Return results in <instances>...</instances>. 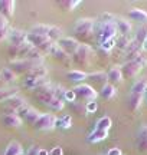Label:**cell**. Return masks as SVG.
<instances>
[{
  "instance_id": "cell-41",
  "label": "cell",
  "mask_w": 147,
  "mask_h": 155,
  "mask_svg": "<svg viewBox=\"0 0 147 155\" xmlns=\"http://www.w3.org/2000/svg\"><path fill=\"white\" fill-rule=\"evenodd\" d=\"M53 92H55V98L61 101H65V92L67 89L61 86V85H53Z\"/></svg>"
},
{
  "instance_id": "cell-52",
  "label": "cell",
  "mask_w": 147,
  "mask_h": 155,
  "mask_svg": "<svg viewBox=\"0 0 147 155\" xmlns=\"http://www.w3.org/2000/svg\"><path fill=\"white\" fill-rule=\"evenodd\" d=\"M146 45H147V40H146Z\"/></svg>"
},
{
  "instance_id": "cell-25",
  "label": "cell",
  "mask_w": 147,
  "mask_h": 155,
  "mask_svg": "<svg viewBox=\"0 0 147 155\" xmlns=\"http://www.w3.org/2000/svg\"><path fill=\"white\" fill-rule=\"evenodd\" d=\"M136 147L138 151L147 152V127H143V129L138 132L136 139Z\"/></svg>"
},
{
  "instance_id": "cell-29",
  "label": "cell",
  "mask_w": 147,
  "mask_h": 155,
  "mask_svg": "<svg viewBox=\"0 0 147 155\" xmlns=\"http://www.w3.org/2000/svg\"><path fill=\"white\" fill-rule=\"evenodd\" d=\"M79 3H81L79 0H62V2H56V6L63 12H72L77 9Z\"/></svg>"
},
{
  "instance_id": "cell-43",
  "label": "cell",
  "mask_w": 147,
  "mask_h": 155,
  "mask_svg": "<svg viewBox=\"0 0 147 155\" xmlns=\"http://www.w3.org/2000/svg\"><path fill=\"white\" fill-rule=\"evenodd\" d=\"M85 106H87V112H88V114H94V112H97V109H98L97 101L88 102V104H85Z\"/></svg>"
},
{
  "instance_id": "cell-28",
  "label": "cell",
  "mask_w": 147,
  "mask_h": 155,
  "mask_svg": "<svg viewBox=\"0 0 147 155\" xmlns=\"http://www.w3.org/2000/svg\"><path fill=\"white\" fill-rule=\"evenodd\" d=\"M3 155H23V147L20 142H16V141H12L10 144L7 145L5 154Z\"/></svg>"
},
{
  "instance_id": "cell-14",
  "label": "cell",
  "mask_w": 147,
  "mask_h": 155,
  "mask_svg": "<svg viewBox=\"0 0 147 155\" xmlns=\"http://www.w3.org/2000/svg\"><path fill=\"white\" fill-rule=\"evenodd\" d=\"M48 83H49L48 78H36L33 75H26V76L23 78V85L28 89H32V91H36L38 88L45 86Z\"/></svg>"
},
{
  "instance_id": "cell-8",
  "label": "cell",
  "mask_w": 147,
  "mask_h": 155,
  "mask_svg": "<svg viewBox=\"0 0 147 155\" xmlns=\"http://www.w3.org/2000/svg\"><path fill=\"white\" fill-rule=\"evenodd\" d=\"M33 96H35V99L38 101V102L43 104V105H48V104H49V102L55 98L53 85L49 82L48 85H45V86H40V88H38L36 91H33Z\"/></svg>"
},
{
  "instance_id": "cell-26",
  "label": "cell",
  "mask_w": 147,
  "mask_h": 155,
  "mask_svg": "<svg viewBox=\"0 0 147 155\" xmlns=\"http://www.w3.org/2000/svg\"><path fill=\"white\" fill-rule=\"evenodd\" d=\"M115 94H117L115 86L111 85V83H107V85H105V86L98 92V96H100L101 99H104V101H110V99H113L114 96H115Z\"/></svg>"
},
{
  "instance_id": "cell-6",
  "label": "cell",
  "mask_w": 147,
  "mask_h": 155,
  "mask_svg": "<svg viewBox=\"0 0 147 155\" xmlns=\"http://www.w3.org/2000/svg\"><path fill=\"white\" fill-rule=\"evenodd\" d=\"M92 48L88 46V45H81L78 48V50L74 53L71 58H72V63H77L78 66H87L90 65L91 59H92Z\"/></svg>"
},
{
  "instance_id": "cell-45",
  "label": "cell",
  "mask_w": 147,
  "mask_h": 155,
  "mask_svg": "<svg viewBox=\"0 0 147 155\" xmlns=\"http://www.w3.org/2000/svg\"><path fill=\"white\" fill-rule=\"evenodd\" d=\"M7 36H9V28H0V43L5 42Z\"/></svg>"
},
{
  "instance_id": "cell-38",
  "label": "cell",
  "mask_w": 147,
  "mask_h": 155,
  "mask_svg": "<svg viewBox=\"0 0 147 155\" xmlns=\"http://www.w3.org/2000/svg\"><path fill=\"white\" fill-rule=\"evenodd\" d=\"M71 108H72V111L77 114V115L79 116H85L88 115V112H87V106H85V104H81V102H74V104H71Z\"/></svg>"
},
{
  "instance_id": "cell-23",
  "label": "cell",
  "mask_w": 147,
  "mask_h": 155,
  "mask_svg": "<svg viewBox=\"0 0 147 155\" xmlns=\"http://www.w3.org/2000/svg\"><path fill=\"white\" fill-rule=\"evenodd\" d=\"M143 99H144V95L131 94L130 98H128V102H127V108L131 112H137L140 109V106L143 105Z\"/></svg>"
},
{
  "instance_id": "cell-34",
  "label": "cell",
  "mask_w": 147,
  "mask_h": 155,
  "mask_svg": "<svg viewBox=\"0 0 147 155\" xmlns=\"http://www.w3.org/2000/svg\"><path fill=\"white\" fill-rule=\"evenodd\" d=\"M113 125V121H111V118H108V116H102L98 119L97 122V127L95 129H101V131H108L110 128Z\"/></svg>"
},
{
  "instance_id": "cell-9",
  "label": "cell",
  "mask_w": 147,
  "mask_h": 155,
  "mask_svg": "<svg viewBox=\"0 0 147 155\" xmlns=\"http://www.w3.org/2000/svg\"><path fill=\"white\" fill-rule=\"evenodd\" d=\"M56 124V116L53 114H40L39 119L35 122L33 128L38 131H51L55 128Z\"/></svg>"
},
{
  "instance_id": "cell-39",
  "label": "cell",
  "mask_w": 147,
  "mask_h": 155,
  "mask_svg": "<svg viewBox=\"0 0 147 155\" xmlns=\"http://www.w3.org/2000/svg\"><path fill=\"white\" fill-rule=\"evenodd\" d=\"M48 108L51 109V111H53V112H59V111H62L63 109V106H65V104H63V101H61V99H56V98H53V99L48 104Z\"/></svg>"
},
{
  "instance_id": "cell-44",
  "label": "cell",
  "mask_w": 147,
  "mask_h": 155,
  "mask_svg": "<svg viewBox=\"0 0 147 155\" xmlns=\"http://www.w3.org/2000/svg\"><path fill=\"white\" fill-rule=\"evenodd\" d=\"M65 101H68V102H71V104L77 102V96H75V94H74L72 89H71V91H67V92H65Z\"/></svg>"
},
{
  "instance_id": "cell-4",
  "label": "cell",
  "mask_w": 147,
  "mask_h": 155,
  "mask_svg": "<svg viewBox=\"0 0 147 155\" xmlns=\"http://www.w3.org/2000/svg\"><path fill=\"white\" fill-rule=\"evenodd\" d=\"M72 91H74V94H75V96H77L78 102H87L88 104V102L95 101L97 96H98L97 91L91 85H88V83H78Z\"/></svg>"
},
{
  "instance_id": "cell-22",
  "label": "cell",
  "mask_w": 147,
  "mask_h": 155,
  "mask_svg": "<svg viewBox=\"0 0 147 155\" xmlns=\"http://www.w3.org/2000/svg\"><path fill=\"white\" fill-rule=\"evenodd\" d=\"M107 76H108V83H111V85H120V83L124 81L123 73H121V68H117V66L111 68L108 71Z\"/></svg>"
},
{
  "instance_id": "cell-32",
  "label": "cell",
  "mask_w": 147,
  "mask_h": 155,
  "mask_svg": "<svg viewBox=\"0 0 147 155\" xmlns=\"http://www.w3.org/2000/svg\"><path fill=\"white\" fill-rule=\"evenodd\" d=\"M49 25H35V26H32L30 28V30H29V33H33V35H39V36H48V33H49Z\"/></svg>"
},
{
  "instance_id": "cell-46",
  "label": "cell",
  "mask_w": 147,
  "mask_h": 155,
  "mask_svg": "<svg viewBox=\"0 0 147 155\" xmlns=\"http://www.w3.org/2000/svg\"><path fill=\"white\" fill-rule=\"evenodd\" d=\"M49 155H63V151L61 147H55V148H52Z\"/></svg>"
},
{
  "instance_id": "cell-24",
  "label": "cell",
  "mask_w": 147,
  "mask_h": 155,
  "mask_svg": "<svg viewBox=\"0 0 147 155\" xmlns=\"http://www.w3.org/2000/svg\"><path fill=\"white\" fill-rule=\"evenodd\" d=\"M128 17L131 20H136L138 23H147V12L138 9V7H133L128 10Z\"/></svg>"
},
{
  "instance_id": "cell-49",
  "label": "cell",
  "mask_w": 147,
  "mask_h": 155,
  "mask_svg": "<svg viewBox=\"0 0 147 155\" xmlns=\"http://www.w3.org/2000/svg\"><path fill=\"white\" fill-rule=\"evenodd\" d=\"M0 28H7V19L0 15Z\"/></svg>"
},
{
  "instance_id": "cell-27",
  "label": "cell",
  "mask_w": 147,
  "mask_h": 155,
  "mask_svg": "<svg viewBox=\"0 0 147 155\" xmlns=\"http://www.w3.org/2000/svg\"><path fill=\"white\" fill-rule=\"evenodd\" d=\"M147 89V79L146 78H140V79H137L134 85H133V88H131V94H136V95H144Z\"/></svg>"
},
{
  "instance_id": "cell-18",
  "label": "cell",
  "mask_w": 147,
  "mask_h": 155,
  "mask_svg": "<svg viewBox=\"0 0 147 155\" xmlns=\"http://www.w3.org/2000/svg\"><path fill=\"white\" fill-rule=\"evenodd\" d=\"M9 42L10 45H23L28 42V33L23 32V30H17V29H13V30H9Z\"/></svg>"
},
{
  "instance_id": "cell-12",
  "label": "cell",
  "mask_w": 147,
  "mask_h": 155,
  "mask_svg": "<svg viewBox=\"0 0 147 155\" xmlns=\"http://www.w3.org/2000/svg\"><path fill=\"white\" fill-rule=\"evenodd\" d=\"M17 115L20 116V119H22L23 122H26V124H30L32 127L35 125V122L39 119V116H40V114L35 108H32V106H29V105H26V106H23L20 111L17 112Z\"/></svg>"
},
{
  "instance_id": "cell-42",
  "label": "cell",
  "mask_w": 147,
  "mask_h": 155,
  "mask_svg": "<svg viewBox=\"0 0 147 155\" xmlns=\"http://www.w3.org/2000/svg\"><path fill=\"white\" fill-rule=\"evenodd\" d=\"M101 48L104 50H111L113 48H115V39H110V40H107V42H104V43H101Z\"/></svg>"
},
{
  "instance_id": "cell-36",
  "label": "cell",
  "mask_w": 147,
  "mask_h": 155,
  "mask_svg": "<svg viewBox=\"0 0 147 155\" xmlns=\"http://www.w3.org/2000/svg\"><path fill=\"white\" fill-rule=\"evenodd\" d=\"M15 95H17L16 88H2L0 89V102H5L6 99H9Z\"/></svg>"
},
{
  "instance_id": "cell-48",
  "label": "cell",
  "mask_w": 147,
  "mask_h": 155,
  "mask_svg": "<svg viewBox=\"0 0 147 155\" xmlns=\"http://www.w3.org/2000/svg\"><path fill=\"white\" fill-rule=\"evenodd\" d=\"M107 155H123L121 154V151H120V148H113V150L108 151Z\"/></svg>"
},
{
  "instance_id": "cell-37",
  "label": "cell",
  "mask_w": 147,
  "mask_h": 155,
  "mask_svg": "<svg viewBox=\"0 0 147 155\" xmlns=\"http://www.w3.org/2000/svg\"><path fill=\"white\" fill-rule=\"evenodd\" d=\"M71 124H72V118L71 115H63L62 118H56V124H55V128H63V129H67V128H71Z\"/></svg>"
},
{
  "instance_id": "cell-21",
  "label": "cell",
  "mask_w": 147,
  "mask_h": 155,
  "mask_svg": "<svg viewBox=\"0 0 147 155\" xmlns=\"http://www.w3.org/2000/svg\"><path fill=\"white\" fill-rule=\"evenodd\" d=\"M2 122L7 128H19V127H22V124H23V121L20 119V116L17 115V114H5L3 118H2Z\"/></svg>"
},
{
  "instance_id": "cell-3",
  "label": "cell",
  "mask_w": 147,
  "mask_h": 155,
  "mask_svg": "<svg viewBox=\"0 0 147 155\" xmlns=\"http://www.w3.org/2000/svg\"><path fill=\"white\" fill-rule=\"evenodd\" d=\"M28 42L35 49H38L42 55H49L51 49L53 48L55 42H52L48 36H39V35H33V33H28Z\"/></svg>"
},
{
  "instance_id": "cell-51",
  "label": "cell",
  "mask_w": 147,
  "mask_h": 155,
  "mask_svg": "<svg viewBox=\"0 0 147 155\" xmlns=\"http://www.w3.org/2000/svg\"><path fill=\"white\" fill-rule=\"evenodd\" d=\"M144 98L147 99V89H146V92H144Z\"/></svg>"
},
{
  "instance_id": "cell-19",
  "label": "cell",
  "mask_w": 147,
  "mask_h": 155,
  "mask_svg": "<svg viewBox=\"0 0 147 155\" xmlns=\"http://www.w3.org/2000/svg\"><path fill=\"white\" fill-rule=\"evenodd\" d=\"M16 3L13 0H0V15L6 19H10L15 15Z\"/></svg>"
},
{
  "instance_id": "cell-1",
  "label": "cell",
  "mask_w": 147,
  "mask_h": 155,
  "mask_svg": "<svg viewBox=\"0 0 147 155\" xmlns=\"http://www.w3.org/2000/svg\"><path fill=\"white\" fill-rule=\"evenodd\" d=\"M95 26L97 22L94 19H90V17L78 19L72 28V38L81 45H88L90 46V43H92L95 40Z\"/></svg>"
},
{
  "instance_id": "cell-20",
  "label": "cell",
  "mask_w": 147,
  "mask_h": 155,
  "mask_svg": "<svg viewBox=\"0 0 147 155\" xmlns=\"http://www.w3.org/2000/svg\"><path fill=\"white\" fill-rule=\"evenodd\" d=\"M115 26H117V32L120 33V36H130L131 30H133V26L128 20H125L123 17H115Z\"/></svg>"
},
{
  "instance_id": "cell-50",
  "label": "cell",
  "mask_w": 147,
  "mask_h": 155,
  "mask_svg": "<svg viewBox=\"0 0 147 155\" xmlns=\"http://www.w3.org/2000/svg\"><path fill=\"white\" fill-rule=\"evenodd\" d=\"M38 155H49V152H48V151H45V150H39Z\"/></svg>"
},
{
  "instance_id": "cell-7",
  "label": "cell",
  "mask_w": 147,
  "mask_h": 155,
  "mask_svg": "<svg viewBox=\"0 0 147 155\" xmlns=\"http://www.w3.org/2000/svg\"><path fill=\"white\" fill-rule=\"evenodd\" d=\"M26 105L28 104H26L23 96L15 95V96H12V98H9V99H6L3 102V111H5V114H17L23 106Z\"/></svg>"
},
{
  "instance_id": "cell-33",
  "label": "cell",
  "mask_w": 147,
  "mask_h": 155,
  "mask_svg": "<svg viewBox=\"0 0 147 155\" xmlns=\"http://www.w3.org/2000/svg\"><path fill=\"white\" fill-rule=\"evenodd\" d=\"M48 38L51 39L52 42L58 43L61 39H62V29L58 28V26H51L49 28V33H48Z\"/></svg>"
},
{
  "instance_id": "cell-16",
  "label": "cell",
  "mask_w": 147,
  "mask_h": 155,
  "mask_svg": "<svg viewBox=\"0 0 147 155\" xmlns=\"http://www.w3.org/2000/svg\"><path fill=\"white\" fill-rule=\"evenodd\" d=\"M58 46H59L62 50H65L68 55L72 56L74 53L78 50V48L81 46V43L77 42L74 38H62L59 42H58Z\"/></svg>"
},
{
  "instance_id": "cell-2",
  "label": "cell",
  "mask_w": 147,
  "mask_h": 155,
  "mask_svg": "<svg viewBox=\"0 0 147 155\" xmlns=\"http://www.w3.org/2000/svg\"><path fill=\"white\" fill-rule=\"evenodd\" d=\"M117 26L114 22H107V20H102V22H97L95 26V39L100 42V45L107 42L110 39H115L117 36Z\"/></svg>"
},
{
  "instance_id": "cell-31",
  "label": "cell",
  "mask_w": 147,
  "mask_h": 155,
  "mask_svg": "<svg viewBox=\"0 0 147 155\" xmlns=\"http://www.w3.org/2000/svg\"><path fill=\"white\" fill-rule=\"evenodd\" d=\"M87 76H88V73L82 72V71H69L67 73V78L71 82H82L87 79Z\"/></svg>"
},
{
  "instance_id": "cell-40",
  "label": "cell",
  "mask_w": 147,
  "mask_h": 155,
  "mask_svg": "<svg viewBox=\"0 0 147 155\" xmlns=\"http://www.w3.org/2000/svg\"><path fill=\"white\" fill-rule=\"evenodd\" d=\"M134 40H137L138 43L144 45L147 40V29H138L136 32V36H134Z\"/></svg>"
},
{
  "instance_id": "cell-15",
  "label": "cell",
  "mask_w": 147,
  "mask_h": 155,
  "mask_svg": "<svg viewBox=\"0 0 147 155\" xmlns=\"http://www.w3.org/2000/svg\"><path fill=\"white\" fill-rule=\"evenodd\" d=\"M87 79L91 82V86H92V88L95 86V88H98L100 91H101V89L108 83V76H107V73H104V72L88 73Z\"/></svg>"
},
{
  "instance_id": "cell-11",
  "label": "cell",
  "mask_w": 147,
  "mask_h": 155,
  "mask_svg": "<svg viewBox=\"0 0 147 155\" xmlns=\"http://www.w3.org/2000/svg\"><path fill=\"white\" fill-rule=\"evenodd\" d=\"M142 69H143L142 65L136 59H133V61L125 62L124 65L121 66V73H123L124 79H133V78H136L138 73L142 72Z\"/></svg>"
},
{
  "instance_id": "cell-5",
  "label": "cell",
  "mask_w": 147,
  "mask_h": 155,
  "mask_svg": "<svg viewBox=\"0 0 147 155\" xmlns=\"http://www.w3.org/2000/svg\"><path fill=\"white\" fill-rule=\"evenodd\" d=\"M36 66H40V65L33 61H29V59H16V61H12L7 68L10 69L12 72L16 73V75L26 76V75H29Z\"/></svg>"
},
{
  "instance_id": "cell-30",
  "label": "cell",
  "mask_w": 147,
  "mask_h": 155,
  "mask_svg": "<svg viewBox=\"0 0 147 155\" xmlns=\"http://www.w3.org/2000/svg\"><path fill=\"white\" fill-rule=\"evenodd\" d=\"M108 137V131H101V129H94L92 132L88 135V141L95 144V142H100V141H104V139Z\"/></svg>"
},
{
  "instance_id": "cell-10",
  "label": "cell",
  "mask_w": 147,
  "mask_h": 155,
  "mask_svg": "<svg viewBox=\"0 0 147 155\" xmlns=\"http://www.w3.org/2000/svg\"><path fill=\"white\" fill-rule=\"evenodd\" d=\"M33 46L26 42V43L23 45H9V48H7V53L13 58V61H16V59H25L26 55L29 53V50L32 49Z\"/></svg>"
},
{
  "instance_id": "cell-17",
  "label": "cell",
  "mask_w": 147,
  "mask_h": 155,
  "mask_svg": "<svg viewBox=\"0 0 147 155\" xmlns=\"http://www.w3.org/2000/svg\"><path fill=\"white\" fill-rule=\"evenodd\" d=\"M143 50H144V45L138 43L137 40H131L130 45H128V48L125 49V59H127V62L128 61H133L134 58H137V56L142 53Z\"/></svg>"
},
{
  "instance_id": "cell-35",
  "label": "cell",
  "mask_w": 147,
  "mask_h": 155,
  "mask_svg": "<svg viewBox=\"0 0 147 155\" xmlns=\"http://www.w3.org/2000/svg\"><path fill=\"white\" fill-rule=\"evenodd\" d=\"M131 40H133V39H131L130 36H120L118 39H115V48L125 52V49L128 48V45H130Z\"/></svg>"
},
{
  "instance_id": "cell-13",
  "label": "cell",
  "mask_w": 147,
  "mask_h": 155,
  "mask_svg": "<svg viewBox=\"0 0 147 155\" xmlns=\"http://www.w3.org/2000/svg\"><path fill=\"white\" fill-rule=\"evenodd\" d=\"M49 55L53 58V59H56L59 63H62L63 66H71L72 65V58H71V55H68L65 50H62L59 46H58V43L53 45V48L51 49V53Z\"/></svg>"
},
{
  "instance_id": "cell-47",
  "label": "cell",
  "mask_w": 147,
  "mask_h": 155,
  "mask_svg": "<svg viewBox=\"0 0 147 155\" xmlns=\"http://www.w3.org/2000/svg\"><path fill=\"white\" fill-rule=\"evenodd\" d=\"M38 152H39V148H38V147H30L29 151L26 152V155H38Z\"/></svg>"
}]
</instances>
